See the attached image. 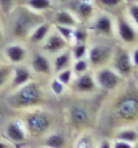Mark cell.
<instances>
[{"label": "cell", "instance_id": "obj_11", "mask_svg": "<svg viewBox=\"0 0 138 148\" xmlns=\"http://www.w3.org/2000/svg\"><path fill=\"white\" fill-rule=\"evenodd\" d=\"M118 32H119L120 38L125 42H133V41H136L137 34L135 32V29L132 28V26H131L127 21H125L124 18H120L119 22H118Z\"/></svg>", "mask_w": 138, "mask_h": 148}, {"label": "cell", "instance_id": "obj_20", "mask_svg": "<svg viewBox=\"0 0 138 148\" xmlns=\"http://www.w3.org/2000/svg\"><path fill=\"white\" fill-rule=\"evenodd\" d=\"M46 146L49 148H64L66 138L62 134H52L46 138Z\"/></svg>", "mask_w": 138, "mask_h": 148}, {"label": "cell", "instance_id": "obj_38", "mask_svg": "<svg viewBox=\"0 0 138 148\" xmlns=\"http://www.w3.org/2000/svg\"><path fill=\"white\" fill-rule=\"evenodd\" d=\"M0 148H9L8 145H5L4 142H0Z\"/></svg>", "mask_w": 138, "mask_h": 148}, {"label": "cell", "instance_id": "obj_13", "mask_svg": "<svg viewBox=\"0 0 138 148\" xmlns=\"http://www.w3.org/2000/svg\"><path fill=\"white\" fill-rule=\"evenodd\" d=\"M6 135H8V137L11 141H14V142H22V141H24V138H26L24 131L18 121L10 123L8 127H6Z\"/></svg>", "mask_w": 138, "mask_h": 148}, {"label": "cell", "instance_id": "obj_17", "mask_svg": "<svg viewBox=\"0 0 138 148\" xmlns=\"http://www.w3.org/2000/svg\"><path fill=\"white\" fill-rule=\"evenodd\" d=\"M70 119L72 123L75 124L77 126L84 125L89 121V112L81 106H75L74 108H72L70 112Z\"/></svg>", "mask_w": 138, "mask_h": 148}, {"label": "cell", "instance_id": "obj_37", "mask_svg": "<svg viewBox=\"0 0 138 148\" xmlns=\"http://www.w3.org/2000/svg\"><path fill=\"white\" fill-rule=\"evenodd\" d=\"M99 148H110V143L108 142V141H103V142L101 143V147Z\"/></svg>", "mask_w": 138, "mask_h": 148}, {"label": "cell", "instance_id": "obj_29", "mask_svg": "<svg viewBox=\"0 0 138 148\" xmlns=\"http://www.w3.org/2000/svg\"><path fill=\"white\" fill-rule=\"evenodd\" d=\"M73 38L75 39V41H77V44H85L87 34H86L85 30H83V29H74Z\"/></svg>", "mask_w": 138, "mask_h": 148}, {"label": "cell", "instance_id": "obj_18", "mask_svg": "<svg viewBox=\"0 0 138 148\" xmlns=\"http://www.w3.org/2000/svg\"><path fill=\"white\" fill-rule=\"evenodd\" d=\"M93 28H95V30L98 32L99 34L108 35L111 33L113 24H111V21L108 16H99L96 20L95 24H93Z\"/></svg>", "mask_w": 138, "mask_h": 148}, {"label": "cell", "instance_id": "obj_21", "mask_svg": "<svg viewBox=\"0 0 138 148\" xmlns=\"http://www.w3.org/2000/svg\"><path fill=\"white\" fill-rule=\"evenodd\" d=\"M69 63H70V53L69 52H63L61 53L58 57L55 60V69L56 72H61L66 68H68Z\"/></svg>", "mask_w": 138, "mask_h": 148}, {"label": "cell", "instance_id": "obj_8", "mask_svg": "<svg viewBox=\"0 0 138 148\" xmlns=\"http://www.w3.org/2000/svg\"><path fill=\"white\" fill-rule=\"evenodd\" d=\"M5 55L11 63L18 64L23 62L27 57V51L20 44H11L5 47Z\"/></svg>", "mask_w": 138, "mask_h": 148}, {"label": "cell", "instance_id": "obj_30", "mask_svg": "<svg viewBox=\"0 0 138 148\" xmlns=\"http://www.w3.org/2000/svg\"><path fill=\"white\" fill-rule=\"evenodd\" d=\"M87 50H86V45L85 44H77L73 50V53H74V57L77 60H80L83 58L85 55H86Z\"/></svg>", "mask_w": 138, "mask_h": 148}, {"label": "cell", "instance_id": "obj_15", "mask_svg": "<svg viewBox=\"0 0 138 148\" xmlns=\"http://www.w3.org/2000/svg\"><path fill=\"white\" fill-rule=\"evenodd\" d=\"M50 32V24L49 23H40L32 30V33L29 34V40L33 44H38L41 42L42 40L46 39V36Z\"/></svg>", "mask_w": 138, "mask_h": 148}, {"label": "cell", "instance_id": "obj_9", "mask_svg": "<svg viewBox=\"0 0 138 148\" xmlns=\"http://www.w3.org/2000/svg\"><path fill=\"white\" fill-rule=\"evenodd\" d=\"M66 46H67V41L62 38L59 33H55V34H51L46 39L44 49L50 53H56L62 51Z\"/></svg>", "mask_w": 138, "mask_h": 148}, {"label": "cell", "instance_id": "obj_35", "mask_svg": "<svg viewBox=\"0 0 138 148\" xmlns=\"http://www.w3.org/2000/svg\"><path fill=\"white\" fill-rule=\"evenodd\" d=\"M120 1H121V0H99V3L105 5V6H115Z\"/></svg>", "mask_w": 138, "mask_h": 148}, {"label": "cell", "instance_id": "obj_33", "mask_svg": "<svg viewBox=\"0 0 138 148\" xmlns=\"http://www.w3.org/2000/svg\"><path fill=\"white\" fill-rule=\"evenodd\" d=\"M130 15L133 18V21L136 22V24L138 26V5H132L130 8Z\"/></svg>", "mask_w": 138, "mask_h": 148}, {"label": "cell", "instance_id": "obj_39", "mask_svg": "<svg viewBox=\"0 0 138 148\" xmlns=\"http://www.w3.org/2000/svg\"><path fill=\"white\" fill-rule=\"evenodd\" d=\"M3 39V30H1V26H0V40Z\"/></svg>", "mask_w": 138, "mask_h": 148}, {"label": "cell", "instance_id": "obj_40", "mask_svg": "<svg viewBox=\"0 0 138 148\" xmlns=\"http://www.w3.org/2000/svg\"><path fill=\"white\" fill-rule=\"evenodd\" d=\"M133 148H138V145H137V146H135V147H133Z\"/></svg>", "mask_w": 138, "mask_h": 148}, {"label": "cell", "instance_id": "obj_4", "mask_svg": "<svg viewBox=\"0 0 138 148\" xmlns=\"http://www.w3.org/2000/svg\"><path fill=\"white\" fill-rule=\"evenodd\" d=\"M50 125H51V118L46 113H32L28 114L26 118V126L28 131L34 136L45 134L49 130Z\"/></svg>", "mask_w": 138, "mask_h": 148}, {"label": "cell", "instance_id": "obj_23", "mask_svg": "<svg viewBox=\"0 0 138 148\" xmlns=\"http://www.w3.org/2000/svg\"><path fill=\"white\" fill-rule=\"evenodd\" d=\"M137 136H138V132H136L135 130H124L119 132L116 137L120 141H125V142H128V143H135L137 141Z\"/></svg>", "mask_w": 138, "mask_h": 148}, {"label": "cell", "instance_id": "obj_5", "mask_svg": "<svg viewBox=\"0 0 138 148\" xmlns=\"http://www.w3.org/2000/svg\"><path fill=\"white\" fill-rule=\"evenodd\" d=\"M97 83L104 90H113L120 83V77L118 74L108 68H103L101 71H98L97 73Z\"/></svg>", "mask_w": 138, "mask_h": 148}, {"label": "cell", "instance_id": "obj_41", "mask_svg": "<svg viewBox=\"0 0 138 148\" xmlns=\"http://www.w3.org/2000/svg\"><path fill=\"white\" fill-rule=\"evenodd\" d=\"M137 141H138V136H137Z\"/></svg>", "mask_w": 138, "mask_h": 148}, {"label": "cell", "instance_id": "obj_32", "mask_svg": "<svg viewBox=\"0 0 138 148\" xmlns=\"http://www.w3.org/2000/svg\"><path fill=\"white\" fill-rule=\"evenodd\" d=\"M51 90H52L53 94L61 95L62 92L64 91V85L62 84L58 79H56V80H53V82L51 83Z\"/></svg>", "mask_w": 138, "mask_h": 148}, {"label": "cell", "instance_id": "obj_3", "mask_svg": "<svg viewBox=\"0 0 138 148\" xmlns=\"http://www.w3.org/2000/svg\"><path fill=\"white\" fill-rule=\"evenodd\" d=\"M115 112L124 120H133L138 116V95L133 92L122 95L115 103Z\"/></svg>", "mask_w": 138, "mask_h": 148}, {"label": "cell", "instance_id": "obj_31", "mask_svg": "<svg viewBox=\"0 0 138 148\" xmlns=\"http://www.w3.org/2000/svg\"><path fill=\"white\" fill-rule=\"evenodd\" d=\"M89 68V63H87V61H85L84 58H80L77 61V63L74 64V71L79 73V74H83L87 71Z\"/></svg>", "mask_w": 138, "mask_h": 148}, {"label": "cell", "instance_id": "obj_14", "mask_svg": "<svg viewBox=\"0 0 138 148\" xmlns=\"http://www.w3.org/2000/svg\"><path fill=\"white\" fill-rule=\"evenodd\" d=\"M72 8L81 18H89L93 12V6L89 0H77L72 4Z\"/></svg>", "mask_w": 138, "mask_h": 148}, {"label": "cell", "instance_id": "obj_34", "mask_svg": "<svg viewBox=\"0 0 138 148\" xmlns=\"http://www.w3.org/2000/svg\"><path fill=\"white\" fill-rule=\"evenodd\" d=\"M114 148H133L132 145L128 142H125V141H120L118 140L116 142L114 143Z\"/></svg>", "mask_w": 138, "mask_h": 148}, {"label": "cell", "instance_id": "obj_24", "mask_svg": "<svg viewBox=\"0 0 138 148\" xmlns=\"http://www.w3.org/2000/svg\"><path fill=\"white\" fill-rule=\"evenodd\" d=\"M12 74V69L8 66H0V88H3V86L8 83V80L10 79Z\"/></svg>", "mask_w": 138, "mask_h": 148}, {"label": "cell", "instance_id": "obj_25", "mask_svg": "<svg viewBox=\"0 0 138 148\" xmlns=\"http://www.w3.org/2000/svg\"><path fill=\"white\" fill-rule=\"evenodd\" d=\"M57 30H58V33L61 34V36H62V38H63L67 42L72 40L74 28H72V27H66V26H57Z\"/></svg>", "mask_w": 138, "mask_h": 148}, {"label": "cell", "instance_id": "obj_7", "mask_svg": "<svg viewBox=\"0 0 138 148\" xmlns=\"http://www.w3.org/2000/svg\"><path fill=\"white\" fill-rule=\"evenodd\" d=\"M132 62H131L130 55L124 51V50H119L118 53L115 55L114 58V68L120 75H128L132 72Z\"/></svg>", "mask_w": 138, "mask_h": 148}, {"label": "cell", "instance_id": "obj_28", "mask_svg": "<svg viewBox=\"0 0 138 148\" xmlns=\"http://www.w3.org/2000/svg\"><path fill=\"white\" fill-rule=\"evenodd\" d=\"M59 82L63 84V85H67L70 83V80H72V71L70 69H63V71H61L58 72V78H57Z\"/></svg>", "mask_w": 138, "mask_h": 148}, {"label": "cell", "instance_id": "obj_36", "mask_svg": "<svg viewBox=\"0 0 138 148\" xmlns=\"http://www.w3.org/2000/svg\"><path fill=\"white\" fill-rule=\"evenodd\" d=\"M132 63H133V66L138 67V49H136L132 55Z\"/></svg>", "mask_w": 138, "mask_h": 148}, {"label": "cell", "instance_id": "obj_26", "mask_svg": "<svg viewBox=\"0 0 138 148\" xmlns=\"http://www.w3.org/2000/svg\"><path fill=\"white\" fill-rule=\"evenodd\" d=\"M75 148H95V142L90 136L85 135V136L79 138L77 145H75Z\"/></svg>", "mask_w": 138, "mask_h": 148}, {"label": "cell", "instance_id": "obj_42", "mask_svg": "<svg viewBox=\"0 0 138 148\" xmlns=\"http://www.w3.org/2000/svg\"><path fill=\"white\" fill-rule=\"evenodd\" d=\"M137 1H138V0H137Z\"/></svg>", "mask_w": 138, "mask_h": 148}, {"label": "cell", "instance_id": "obj_22", "mask_svg": "<svg viewBox=\"0 0 138 148\" xmlns=\"http://www.w3.org/2000/svg\"><path fill=\"white\" fill-rule=\"evenodd\" d=\"M27 6L30 10L42 11L47 10L51 6V3H50V0H27Z\"/></svg>", "mask_w": 138, "mask_h": 148}, {"label": "cell", "instance_id": "obj_1", "mask_svg": "<svg viewBox=\"0 0 138 148\" xmlns=\"http://www.w3.org/2000/svg\"><path fill=\"white\" fill-rule=\"evenodd\" d=\"M14 21H12V32L17 38H24L32 33V30L41 23L40 17L34 14L33 10L27 8L14 9Z\"/></svg>", "mask_w": 138, "mask_h": 148}, {"label": "cell", "instance_id": "obj_19", "mask_svg": "<svg viewBox=\"0 0 138 148\" xmlns=\"http://www.w3.org/2000/svg\"><path fill=\"white\" fill-rule=\"evenodd\" d=\"M56 22L58 26H66V27H75L77 26V20L74 18L72 14L67 11H61L56 15Z\"/></svg>", "mask_w": 138, "mask_h": 148}, {"label": "cell", "instance_id": "obj_6", "mask_svg": "<svg viewBox=\"0 0 138 148\" xmlns=\"http://www.w3.org/2000/svg\"><path fill=\"white\" fill-rule=\"evenodd\" d=\"M110 47L105 45H95L89 52V60L92 66H102L110 58Z\"/></svg>", "mask_w": 138, "mask_h": 148}, {"label": "cell", "instance_id": "obj_12", "mask_svg": "<svg viewBox=\"0 0 138 148\" xmlns=\"http://www.w3.org/2000/svg\"><path fill=\"white\" fill-rule=\"evenodd\" d=\"M74 88H75V90H78L80 92H91V91L95 90L96 83L90 74L83 73L77 80H75Z\"/></svg>", "mask_w": 138, "mask_h": 148}, {"label": "cell", "instance_id": "obj_16", "mask_svg": "<svg viewBox=\"0 0 138 148\" xmlns=\"http://www.w3.org/2000/svg\"><path fill=\"white\" fill-rule=\"evenodd\" d=\"M32 67L35 72L41 74H49L51 72V66H50L49 60L44 55H40V53H36L33 56Z\"/></svg>", "mask_w": 138, "mask_h": 148}, {"label": "cell", "instance_id": "obj_27", "mask_svg": "<svg viewBox=\"0 0 138 148\" xmlns=\"http://www.w3.org/2000/svg\"><path fill=\"white\" fill-rule=\"evenodd\" d=\"M15 1L16 0H0V10L5 15H10L11 11L15 9Z\"/></svg>", "mask_w": 138, "mask_h": 148}, {"label": "cell", "instance_id": "obj_10", "mask_svg": "<svg viewBox=\"0 0 138 148\" xmlns=\"http://www.w3.org/2000/svg\"><path fill=\"white\" fill-rule=\"evenodd\" d=\"M30 78H32V74H30L27 67L17 66L12 71V86L14 88H20V86L27 84L30 80Z\"/></svg>", "mask_w": 138, "mask_h": 148}, {"label": "cell", "instance_id": "obj_2", "mask_svg": "<svg viewBox=\"0 0 138 148\" xmlns=\"http://www.w3.org/2000/svg\"><path fill=\"white\" fill-rule=\"evenodd\" d=\"M41 100H42V92L40 86L36 83L28 82L27 84L20 86V89L12 96L11 103L16 108H27L39 104Z\"/></svg>", "mask_w": 138, "mask_h": 148}]
</instances>
